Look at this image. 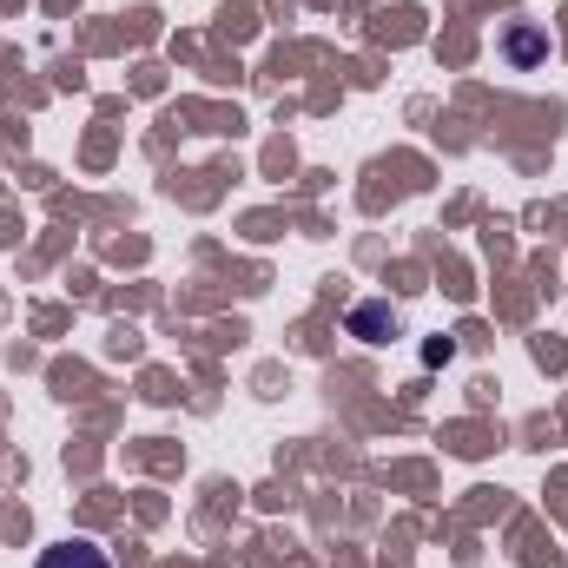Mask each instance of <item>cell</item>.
Listing matches in <instances>:
<instances>
[{
	"instance_id": "2",
	"label": "cell",
	"mask_w": 568,
	"mask_h": 568,
	"mask_svg": "<svg viewBox=\"0 0 568 568\" xmlns=\"http://www.w3.org/2000/svg\"><path fill=\"white\" fill-rule=\"evenodd\" d=\"M503 53H509L516 67H536V60H549V33L523 20V27H509V40H503Z\"/></svg>"
},
{
	"instance_id": "1",
	"label": "cell",
	"mask_w": 568,
	"mask_h": 568,
	"mask_svg": "<svg viewBox=\"0 0 568 568\" xmlns=\"http://www.w3.org/2000/svg\"><path fill=\"white\" fill-rule=\"evenodd\" d=\"M40 568H113V562H106V549H100V542L67 536V542H53V549L40 556Z\"/></svg>"
},
{
	"instance_id": "3",
	"label": "cell",
	"mask_w": 568,
	"mask_h": 568,
	"mask_svg": "<svg viewBox=\"0 0 568 568\" xmlns=\"http://www.w3.org/2000/svg\"><path fill=\"white\" fill-rule=\"evenodd\" d=\"M351 331L371 337V344H384V337H397V311H384V304H357V311H351Z\"/></svg>"
}]
</instances>
